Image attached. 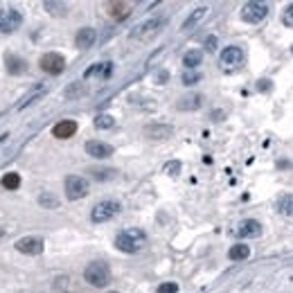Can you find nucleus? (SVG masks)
<instances>
[{
  "label": "nucleus",
  "instance_id": "f257e3e1",
  "mask_svg": "<svg viewBox=\"0 0 293 293\" xmlns=\"http://www.w3.org/2000/svg\"><path fill=\"white\" fill-rule=\"evenodd\" d=\"M145 246H146V234L140 228H126L115 237V248L126 252V255L140 252Z\"/></svg>",
  "mask_w": 293,
  "mask_h": 293
},
{
  "label": "nucleus",
  "instance_id": "f03ea898",
  "mask_svg": "<svg viewBox=\"0 0 293 293\" xmlns=\"http://www.w3.org/2000/svg\"><path fill=\"white\" fill-rule=\"evenodd\" d=\"M84 280L93 287H106L111 282V269L104 262H90L84 271Z\"/></svg>",
  "mask_w": 293,
  "mask_h": 293
},
{
  "label": "nucleus",
  "instance_id": "7ed1b4c3",
  "mask_svg": "<svg viewBox=\"0 0 293 293\" xmlns=\"http://www.w3.org/2000/svg\"><path fill=\"white\" fill-rule=\"evenodd\" d=\"M120 210H122V205L117 203V201L104 199L93 208V212H90V221L93 223H106V221H111Z\"/></svg>",
  "mask_w": 293,
  "mask_h": 293
},
{
  "label": "nucleus",
  "instance_id": "20e7f679",
  "mask_svg": "<svg viewBox=\"0 0 293 293\" xmlns=\"http://www.w3.org/2000/svg\"><path fill=\"white\" fill-rule=\"evenodd\" d=\"M163 18H146V21H142L140 25H135L133 29H131V39L133 41H149L153 34H158L160 27H163Z\"/></svg>",
  "mask_w": 293,
  "mask_h": 293
},
{
  "label": "nucleus",
  "instance_id": "39448f33",
  "mask_svg": "<svg viewBox=\"0 0 293 293\" xmlns=\"http://www.w3.org/2000/svg\"><path fill=\"white\" fill-rule=\"evenodd\" d=\"M21 25H23V14L18 9H14V7L0 9V34H12Z\"/></svg>",
  "mask_w": 293,
  "mask_h": 293
},
{
  "label": "nucleus",
  "instance_id": "423d86ee",
  "mask_svg": "<svg viewBox=\"0 0 293 293\" xmlns=\"http://www.w3.org/2000/svg\"><path fill=\"white\" fill-rule=\"evenodd\" d=\"M65 196L70 201H79L84 196H88V181L84 176H68L65 178Z\"/></svg>",
  "mask_w": 293,
  "mask_h": 293
},
{
  "label": "nucleus",
  "instance_id": "0eeeda50",
  "mask_svg": "<svg viewBox=\"0 0 293 293\" xmlns=\"http://www.w3.org/2000/svg\"><path fill=\"white\" fill-rule=\"evenodd\" d=\"M269 16V5L266 2H257V0H251L246 5L241 7V18L246 23H259L264 18Z\"/></svg>",
  "mask_w": 293,
  "mask_h": 293
},
{
  "label": "nucleus",
  "instance_id": "6e6552de",
  "mask_svg": "<svg viewBox=\"0 0 293 293\" xmlns=\"http://www.w3.org/2000/svg\"><path fill=\"white\" fill-rule=\"evenodd\" d=\"M39 65H41V70L47 72V75H61L65 68V59L59 52H47L39 59Z\"/></svg>",
  "mask_w": 293,
  "mask_h": 293
},
{
  "label": "nucleus",
  "instance_id": "1a4fd4ad",
  "mask_svg": "<svg viewBox=\"0 0 293 293\" xmlns=\"http://www.w3.org/2000/svg\"><path fill=\"white\" fill-rule=\"evenodd\" d=\"M241 61H244V50L237 45H228L221 52V59H219L223 70H237L241 65Z\"/></svg>",
  "mask_w": 293,
  "mask_h": 293
},
{
  "label": "nucleus",
  "instance_id": "9d476101",
  "mask_svg": "<svg viewBox=\"0 0 293 293\" xmlns=\"http://www.w3.org/2000/svg\"><path fill=\"white\" fill-rule=\"evenodd\" d=\"M14 246H16L18 252H25V255H41L43 239L41 237H23V239H18Z\"/></svg>",
  "mask_w": 293,
  "mask_h": 293
},
{
  "label": "nucleus",
  "instance_id": "9b49d317",
  "mask_svg": "<svg viewBox=\"0 0 293 293\" xmlns=\"http://www.w3.org/2000/svg\"><path fill=\"white\" fill-rule=\"evenodd\" d=\"M86 153L88 156H93V158H108V156H113V146L108 145V142H102V140H88L86 142Z\"/></svg>",
  "mask_w": 293,
  "mask_h": 293
},
{
  "label": "nucleus",
  "instance_id": "f8f14e48",
  "mask_svg": "<svg viewBox=\"0 0 293 293\" xmlns=\"http://www.w3.org/2000/svg\"><path fill=\"white\" fill-rule=\"evenodd\" d=\"M77 122L75 120H61V122L54 124V129H52V135L54 138H59V140H68V138H72V135L77 133Z\"/></svg>",
  "mask_w": 293,
  "mask_h": 293
},
{
  "label": "nucleus",
  "instance_id": "ddd939ff",
  "mask_svg": "<svg viewBox=\"0 0 293 293\" xmlns=\"http://www.w3.org/2000/svg\"><path fill=\"white\" fill-rule=\"evenodd\" d=\"M97 41V32L93 27H82L77 32L75 36V43L79 50H88V47H93V43Z\"/></svg>",
  "mask_w": 293,
  "mask_h": 293
},
{
  "label": "nucleus",
  "instance_id": "4468645a",
  "mask_svg": "<svg viewBox=\"0 0 293 293\" xmlns=\"http://www.w3.org/2000/svg\"><path fill=\"white\" fill-rule=\"evenodd\" d=\"M171 133H174V126H169V124H149L145 129V135L151 140H165Z\"/></svg>",
  "mask_w": 293,
  "mask_h": 293
},
{
  "label": "nucleus",
  "instance_id": "2eb2a0df",
  "mask_svg": "<svg viewBox=\"0 0 293 293\" xmlns=\"http://www.w3.org/2000/svg\"><path fill=\"white\" fill-rule=\"evenodd\" d=\"M237 234H239V237H246V239H251V237H259V234H262V223L255 221V219H246V221L239 223Z\"/></svg>",
  "mask_w": 293,
  "mask_h": 293
},
{
  "label": "nucleus",
  "instance_id": "dca6fc26",
  "mask_svg": "<svg viewBox=\"0 0 293 293\" xmlns=\"http://www.w3.org/2000/svg\"><path fill=\"white\" fill-rule=\"evenodd\" d=\"M5 68L9 75H23L27 70V63H25V59L16 57V54H5Z\"/></svg>",
  "mask_w": 293,
  "mask_h": 293
},
{
  "label": "nucleus",
  "instance_id": "f3484780",
  "mask_svg": "<svg viewBox=\"0 0 293 293\" xmlns=\"http://www.w3.org/2000/svg\"><path fill=\"white\" fill-rule=\"evenodd\" d=\"M201 104H203V97H201L199 93H192V95L181 97L178 104H176V108H178V111H196V108H201Z\"/></svg>",
  "mask_w": 293,
  "mask_h": 293
},
{
  "label": "nucleus",
  "instance_id": "a211bd4d",
  "mask_svg": "<svg viewBox=\"0 0 293 293\" xmlns=\"http://www.w3.org/2000/svg\"><path fill=\"white\" fill-rule=\"evenodd\" d=\"M208 12H210L208 7H196V9H194V12L189 14L188 18H185V23H183V27H181V29H185V32H188V29H194L196 25L201 23V21H203L205 16H208Z\"/></svg>",
  "mask_w": 293,
  "mask_h": 293
},
{
  "label": "nucleus",
  "instance_id": "6ab92c4d",
  "mask_svg": "<svg viewBox=\"0 0 293 293\" xmlns=\"http://www.w3.org/2000/svg\"><path fill=\"white\" fill-rule=\"evenodd\" d=\"M106 9H108V14H111L113 18H117V21H122V18L129 16L133 7H131L129 2H108V5H106Z\"/></svg>",
  "mask_w": 293,
  "mask_h": 293
},
{
  "label": "nucleus",
  "instance_id": "aec40b11",
  "mask_svg": "<svg viewBox=\"0 0 293 293\" xmlns=\"http://www.w3.org/2000/svg\"><path fill=\"white\" fill-rule=\"evenodd\" d=\"M201 61H203V52L201 50H188V52L183 54V65L188 70H194L196 65H201Z\"/></svg>",
  "mask_w": 293,
  "mask_h": 293
},
{
  "label": "nucleus",
  "instance_id": "412c9836",
  "mask_svg": "<svg viewBox=\"0 0 293 293\" xmlns=\"http://www.w3.org/2000/svg\"><path fill=\"white\" fill-rule=\"evenodd\" d=\"M111 70H113V63H111V61H104V63H95V65H90L84 77H93V75H97V77H104V79H106V77L111 75Z\"/></svg>",
  "mask_w": 293,
  "mask_h": 293
},
{
  "label": "nucleus",
  "instance_id": "4be33fe9",
  "mask_svg": "<svg viewBox=\"0 0 293 293\" xmlns=\"http://www.w3.org/2000/svg\"><path fill=\"white\" fill-rule=\"evenodd\" d=\"M86 95V86L82 82H72L70 86L63 90V97L65 100H77V97H84Z\"/></svg>",
  "mask_w": 293,
  "mask_h": 293
},
{
  "label": "nucleus",
  "instance_id": "5701e85b",
  "mask_svg": "<svg viewBox=\"0 0 293 293\" xmlns=\"http://www.w3.org/2000/svg\"><path fill=\"white\" fill-rule=\"evenodd\" d=\"M248 255H251V248L246 246V244H237V246H232L228 251V257L232 259V262H239V259H246Z\"/></svg>",
  "mask_w": 293,
  "mask_h": 293
},
{
  "label": "nucleus",
  "instance_id": "b1692460",
  "mask_svg": "<svg viewBox=\"0 0 293 293\" xmlns=\"http://www.w3.org/2000/svg\"><path fill=\"white\" fill-rule=\"evenodd\" d=\"M0 185H2L5 189H18V188H21V176H18L16 171H9V174L2 176Z\"/></svg>",
  "mask_w": 293,
  "mask_h": 293
},
{
  "label": "nucleus",
  "instance_id": "393cba45",
  "mask_svg": "<svg viewBox=\"0 0 293 293\" xmlns=\"http://www.w3.org/2000/svg\"><path fill=\"white\" fill-rule=\"evenodd\" d=\"M277 210H280L282 214L291 217L293 214V194H284V196H280V201H277Z\"/></svg>",
  "mask_w": 293,
  "mask_h": 293
},
{
  "label": "nucleus",
  "instance_id": "a878e982",
  "mask_svg": "<svg viewBox=\"0 0 293 293\" xmlns=\"http://www.w3.org/2000/svg\"><path fill=\"white\" fill-rule=\"evenodd\" d=\"M95 126L97 129H111V126H115V117L113 115H97L95 117Z\"/></svg>",
  "mask_w": 293,
  "mask_h": 293
},
{
  "label": "nucleus",
  "instance_id": "bb28decb",
  "mask_svg": "<svg viewBox=\"0 0 293 293\" xmlns=\"http://www.w3.org/2000/svg\"><path fill=\"white\" fill-rule=\"evenodd\" d=\"M43 7H45L50 14H54V16H63V14L68 12V7H65L63 2H52V0H47Z\"/></svg>",
  "mask_w": 293,
  "mask_h": 293
},
{
  "label": "nucleus",
  "instance_id": "cd10ccee",
  "mask_svg": "<svg viewBox=\"0 0 293 293\" xmlns=\"http://www.w3.org/2000/svg\"><path fill=\"white\" fill-rule=\"evenodd\" d=\"M39 203H41L43 208H50V210L59 208V199H54L52 194H47V192H43L41 196H39Z\"/></svg>",
  "mask_w": 293,
  "mask_h": 293
},
{
  "label": "nucleus",
  "instance_id": "c85d7f7f",
  "mask_svg": "<svg viewBox=\"0 0 293 293\" xmlns=\"http://www.w3.org/2000/svg\"><path fill=\"white\" fill-rule=\"evenodd\" d=\"M282 25L289 27V29H293V2L284 7V12H282Z\"/></svg>",
  "mask_w": 293,
  "mask_h": 293
},
{
  "label": "nucleus",
  "instance_id": "c756f323",
  "mask_svg": "<svg viewBox=\"0 0 293 293\" xmlns=\"http://www.w3.org/2000/svg\"><path fill=\"white\" fill-rule=\"evenodd\" d=\"M43 93H45V88H36L34 93H32V95H27V97H25V100L21 102V104H18V111H21V108H25V106H29V104H32V102H34V100H39V97H41Z\"/></svg>",
  "mask_w": 293,
  "mask_h": 293
},
{
  "label": "nucleus",
  "instance_id": "7c9ffc66",
  "mask_svg": "<svg viewBox=\"0 0 293 293\" xmlns=\"http://www.w3.org/2000/svg\"><path fill=\"white\" fill-rule=\"evenodd\" d=\"M201 79L199 72H192V70H185V75H183V84L185 86H192V84H196Z\"/></svg>",
  "mask_w": 293,
  "mask_h": 293
},
{
  "label": "nucleus",
  "instance_id": "2f4dec72",
  "mask_svg": "<svg viewBox=\"0 0 293 293\" xmlns=\"http://www.w3.org/2000/svg\"><path fill=\"white\" fill-rule=\"evenodd\" d=\"M178 171H181V163H178V160H171V163L165 165V174L178 176Z\"/></svg>",
  "mask_w": 293,
  "mask_h": 293
},
{
  "label": "nucleus",
  "instance_id": "473e14b6",
  "mask_svg": "<svg viewBox=\"0 0 293 293\" xmlns=\"http://www.w3.org/2000/svg\"><path fill=\"white\" fill-rule=\"evenodd\" d=\"M176 291H178V284H176V282H165V284L158 287V293H176Z\"/></svg>",
  "mask_w": 293,
  "mask_h": 293
},
{
  "label": "nucleus",
  "instance_id": "72a5a7b5",
  "mask_svg": "<svg viewBox=\"0 0 293 293\" xmlns=\"http://www.w3.org/2000/svg\"><path fill=\"white\" fill-rule=\"evenodd\" d=\"M214 47H217V36H208V39H205V50H214Z\"/></svg>",
  "mask_w": 293,
  "mask_h": 293
},
{
  "label": "nucleus",
  "instance_id": "f704fd0d",
  "mask_svg": "<svg viewBox=\"0 0 293 293\" xmlns=\"http://www.w3.org/2000/svg\"><path fill=\"white\" fill-rule=\"evenodd\" d=\"M167 79H169V72L163 70V72H158V79H156V82H158V84H165Z\"/></svg>",
  "mask_w": 293,
  "mask_h": 293
}]
</instances>
